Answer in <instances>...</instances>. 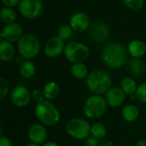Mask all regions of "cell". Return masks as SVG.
Wrapping results in <instances>:
<instances>
[{"instance_id": "6da1fadb", "label": "cell", "mask_w": 146, "mask_h": 146, "mask_svg": "<svg viewBox=\"0 0 146 146\" xmlns=\"http://www.w3.org/2000/svg\"><path fill=\"white\" fill-rule=\"evenodd\" d=\"M127 50L120 43H110L102 50L101 58L110 68H120L127 62Z\"/></svg>"}, {"instance_id": "7a4b0ae2", "label": "cell", "mask_w": 146, "mask_h": 146, "mask_svg": "<svg viewBox=\"0 0 146 146\" xmlns=\"http://www.w3.org/2000/svg\"><path fill=\"white\" fill-rule=\"evenodd\" d=\"M86 86L88 89L95 95L107 93L111 86L110 75L104 69L93 70L86 78Z\"/></svg>"}, {"instance_id": "3957f363", "label": "cell", "mask_w": 146, "mask_h": 146, "mask_svg": "<svg viewBox=\"0 0 146 146\" xmlns=\"http://www.w3.org/2000/svg\"><path fill=\"white\" fill-rule=\"evenodd\" d=\"M34 114L38 121L46 126H55L60 121L58 110L49 100L38 103L34 108Z\"/></svg>"}, {"instance_id": "277c9868", "label": "cell", "mask_w": 146, "mask_h": 146, "mask_svg": "<svg viewBox=\"0 0 146 146\" xmlns=\"http://www.w3.org/2000/svg\"><path fill=\"white\" fill-rule=\"evenodd\" d=\"M17 49L20 55L26 60L36 57L40 51V43L38 38L32 34H24L17 43Z\"/></svg>"}, {"instance_id": "5b68a950", "label": "cell", "mask_w": 146, "mask_h": 146, "mask_svg": "<svg viewBox=\"0 0 146 146\" xmlns=\"http://www.w3.org/2000/svg\"><path fill=\"white\" fill-rule=\"evenodd\" d=\"M107 102L100 95H93L88 98L83 106V110L86 117L98 119L104 115L107 109Z\"/></svg>"}, {"instance_id": "8992f818", "label": "cell", "mask_w": 146, "mask_h": 146, "mask_svg": "<svg viewBox=\"0 0 146 146\" xmlns=\"http://www.w3.org/2000/svg\"><path fill=\"white\" fill-rule=\"evenodd\" d=\"M66 59L73 63L83 62L90 56V50L87 45L80 42H69L64 50Z\"/></svg>"}, {"instance_id": "52a82bcc", "label": "cell", "mask_w": 146, "mask_h": 146, "mask_svg": "<svg viewBox=\"0 0 146 146\" xmlns=\"http://www.w3.org/2000/svg\"><path fill=\"white\" fill-rule=\"evenodd\" d=\"M89 122L80 118H74L66 124V132L75 139H86L91 133Z\"/></svg>"}, {"instance_id": "ba28073f", "label": "cell", "mask_w": 146, "mask_h": 146, "mask_svg": "<svg viewBox=\"0 0 146 146\" xmlns=\"http://www.w3.org/2000/svg\"><path fill=\"white\" fill-rule=\"evenodd\" d=\"M18 9L23 17L34 20L41 15L44 6L41 0H21Z\"/></svg>"}, {"instance_id": "9c48e42d", "label": "cell", "mask_w": 146, "mask_h": 146, "mask_svg": "<svg viewBox=\"0 0 146 146\" xmlns=\"http://www.w3.org/2000/svg\"><path fill=\"white\" fill-rule=\"evenodd\" d=\"M110 34L109 26L104 21H96L92 23L88 29L89 38L96 43H103L108 39Z\"/></svg>"}, {"instance_id": "30bf717a", "label": "cell", "mask_w": 146, "mask_h": 146, "mask_svg": "<svg viewBox=\"0 0 146 146\" xmlns=\"http://www.w3.org/2000/svg\"><path fill=\"white\" fill-rule=\"evenodd\" d=\"M23 35V28L21 25L17 22L6 24L0 33L2 40H6L10 43L18 42Z\"/></svg>"}, {"instance_id": "8fae6325", "label": "cell", "mask_w": 146, "mask_h": 146, "mask_svg": "<svg viewBox=\"0 0 146 146\" xmlns=\"http://www.w3.org/2000/svg\"><path fill=\"white\" fill-rule=\"evenodd\" d=\"M10 98L15 106L18 108H24L29 104L31 100V94L26 86H18L12 90Z\"/></svg>"}, {"instance_id": "7c38bea8", "label": "cell", "mask_w": 146, "mask_h": 146, "mask_svg": "<svg viewBox=\"0 0 146 146\" xmlns=\"http://www.w3.org/2000/svg\"><path fill=\"white\" fill-rule=\"evenodd\" d=\"M65 44L62 39L56 37H51L47 40L44 45V54L50 58H55L64 53L65 50Z\"/></svg>"}, {"instance_id": "4fadbf2b", "label": "cell", "mask_w": 146, "mask_h": 146, "mask_svg": "<svg viewBox=\"0 0 146 146\" xmlns=\"http://www.w3.org/2000/svg\"><path fill=\"white\" fill-rule=\"evenodd\" d=\"M69 25L76 33L86 32L91 26L89 16L86 13L80 11L74 13L69 19Z\"/></svg>"}, {"instance_id": "5bb4252c", "label": "cell", "mask_w": 146, "mask_h": 146, "mask_svg": "<svg viewBox=\"0 0 146 146\" xmlns=\"http://www.w3.org/2000/svg\"><path fill=\"white\" fill-rule=\"evenodd\" d=\"M28 137L32 143L39 145L44 143L47 139L46 128L41 124H33L28 129Z\"/></svg>"}, {"instance_id": "9a60e30c", "label": "cell", "mask_w": 146, "mask_h": 146, "mask_svg": "<svg viewBox=\"0 0 146 146\" xmlns=\"http://www.w3.org/2000/svg\"><path fill=\"white\" fill-rule=\"evenodd\" d=\"M105 100L110 106L119 107L125 101V92L119 87L111 88L107 92Z\"/></svg>"}, {"instance_id": "2e32d148", "label": "cell", "mask_w": 146, "mask_h": 146, "mask_svg": "<svg viewBox=\"0 0 146 146\" xmlns=\"http://www.w3.org/2000/svg\"><path fill=\"white\" fill-rule=\"evenodd\" d=\"M128 53L136 58H141L146 53V44L140 39H133L127 46Z\"/></svg>"}, {"instance_id": "e0dca14e", "label": "cell", "mask_w": 146, "mask_h": 146, "mask_svg": "<svg viewBox=\"0 0 146 146\" xmlns=\"http://www.w3.org/2000/svg\"><path fill=\"white\" fill-rule=\"evenodd\" d=\"M15 55V49L12 43L2 40L0 42V58L3 62H11Z\"/></svg>"}, {"instance_id": "ac0fdd59", "label": "cell", "mask_w": 146, "mask_h": 146, "mask_svg": "<svg viewBox=\"0 0 146 146\" xmlns=\"http://www.w3.org/2000/svg\"><path fill=\"white\" fill-rule=\"evenodd\" d=\"M128 70L134 76H140L145 71V64L141 58L133 57L128 62Z\"/></svg>"}, {"instance_id": "d6986e66", "label": "cell", "mask_w": 146, "mask_h": 146, "mask_svg": "<svg viewBox=\"0 0 146 146\" xmlns=\"http://www.w3.org/2000/svg\"><path fill=\"white\" fill-rule=\"evenodd\" d=\"M70 72L72 75L79 80L86 79L89 75L88 68L83 62H75L73 63L70 68Z\"/></svg>"}, {"instance_id": "ffe728a7", "label": "cell", "mask_w": 146, "mask_h": 146, "mask_svg": "<svg viewBox=\"0 0 146 146\" xmlns=\"http://www.w3.org/2000/svg\"><path fill=\"white\" fill-rule=\"evenodd\" d=\"M44 98L46 100H53L55 98H56L59 96L60 93V87L59 86L54 82V81H50L49 83H47L43 90Z\"/></svg>"}, {"instance_id": "44dd1931", "label": "cell", "mask_w": 146, "mask_h": 146, "mask_svg": "<svg viewBox=\"0 0 146 146\" xmlns=\"http://www.w3.org/2000/svg\"><path fill=\"white\" fill-rule=\"evenodd\" d=\"M20 74L26 79L32 78L36 72V67L34 63L30 60H26L21 62L20 68H19Z\"/></svg>"}, {"instance_id": "7402d4cb", "label": "cell", "mask_w": 146, "mask_h": 146, "mask_svg": "<svg viewBox=\"0 0 146 146\" xmlns=\"http://www.w3.org/2000/svg\"><path fill=\"white\" fill-rule=\"evenodd\" d=\"M139 110L134 105L132 104L126 105L122 110V116L127 121L129 122L135 121L139 118Z\"/></svg>"}, {"instance_id": "603a6c76", "label": "cell", "mask_w": 146, "mask_h": 146, "mask_svg": "<svg viewBox=\"0 0 146 146\" xmlns=\"http://www.w3.org/2000/svg\"><path fill=\"white\" fill-rule=\"evenodd\" d=\"M17 15L15 10L13 8L9 7H3L0 9V18L3 22L5 24H9L15 22Z\"/></svg>"}, {"instance_id": "cb8c5ba5", "label": "cell", "mask_w": 146, "mask_h": 146, "mask_svg": "<svg viewBox=\"0 0 146 146\" xmlns=\"http://www.w3.org/2000/svg\"><path fill=\"white\" fill-rule=\"evenodd\" d=\"M121 88L127 95H133L137 91V84L136 81L130 77H126L121 81Z\"/></svg>"}, {"instance_id": "d4e9b609", "label": "cell", "mask_w": 146, "mask_h": 146, "mask_svg": "<svg viewBox=\"0 0 146 146\" xmlns=\"http://www.w3.org/2000/svg\"><path fill=\"white\" fill-rule=\"evenodd\" d=\"M107 130L104 124L102 123H95L91 127V134L94 138L100 139H103L106 135Z\"/></svg>"}, {"instance_id": "484cf974", "label": "cell", "mask_w": 146, "mask_h": 146, "mask_svg": "<svg viewBox=\"0 0 146 146\" xmlns=\"http://www.w3.org/2000/svg\"><path fill=\"white\" fill-rule=\"evenodd\" d=\"M73 32L74 30L69 24H63L60 26L57 30V37L64 41V40L69 39L72 37Z\"/></svg>"}, {"instance_id": "4316f807", "label": "cell", "mask_w": 146, "mask_h": 146, "mask_svg": "<svg viewBox=\"0 0 146 146\" xmlns=\"http://www.w3.org/2000/svg\"><path fill=\"white\" fill-rule=\"evenodd\" d=\"M123 3L127 6V8L131 10L136 11L142 9L145 3V0H123Z\"/></svg>"}, {"instance_id": "83f0119b", "label": "cell", "mask_w": 146, "mask_h": 146, "mask_svg": "<svg viewBox=\"0 0 146 146\" xmlns=\"http://www.w3.org/2000/svg\"><path fill=\"white\" fill-rule=\"evenodd\" d=\"M137 99L142 103H146V83L139 85L135 93Z\"/></svg>"}, {"instance_id": "f1b7e54d", "label": "cell", "mask_w": 146, "mask_h": 146, "mask_svg": "<svg viewBox=\"0 0 146 146\" xmlns=\"http://www.w3.org/2000/svg\"><path fill=\"white\" fill-rule=\"evenodd\" d=\"M9 92V83L5 78H0V99L3 100L5 98Z\"/></svg>"}, {"instance_id": "f546056e", "label": "cell", "mask_w": 146, "mask_h": 146, "mask_svg": "<svg viewBox=\"0 0 146 146\" xmlns=\"http://www.w3.org/2000/svg\"><path fill=\"white\" fill-rule=\"evenodd\" d=\"M32 98H33L35 102H37V104H38V103H40V102L44 101V98H44V95L43 91L35 90V91H33V93H32Z\"/></svg>"}, {"instance_id": "4dcf8cb0", "label": "cell", "mask_w": 146, "mask_h": 146, "mask_svg": "<svg viewBox=\"0 0 146 146\" xmlns=\"http://www.w3.org/2000/svg\"><path fill=\"white\" fill-rule=\"evenodd\" d=\"M4 7H9V8H14L15 6H18L21 0H1Z\"/></svg>"}, {"instance_id": "1f68e13d", "label": "cell", "mask_w": 146, "mask_h": 146, "mask_svg": "<svg viewBox=\"0 0 146 146\" xmlns=\"http://www.w3.org/2000/svg\"><path fill=\"white\" fill-rule=\"evenodd\" d=\"M99 142H98V139L94 138L93 136L92 137H88L86 140V143H85V145L86 146H99Z\"/></svg>"}, {"instance_id": "d6a6232c", "label": "cell", "mask_w": 146, "mask_h": 146, "mask_svg": "<svg viewBox=\"0 0 146 146\" xmlns=\"http://www.w3.org/2000/svg\"><path fill=\"white\" fill-rule=\"evenodd\" d=\"M0 146H13V145L9 138L2 135L0 137Z\"/></svg>"}, {"instance_id": "836d02e7", "label": "cell", "mask_w": 146, "mask_h": 146, "mask_svg": "<svg viewBox=\"0 0 146 146\" xmlns=\"http://www.w3.org/2000/svg\"><path fill=\"white\" fill-rule=\"evenodd\" d=\"M99 146H114V145H113L112 142L105 140V141H103L102 143H100V144H99Z\"/></svg>"}, {"instance_id": "e575fe53", "label": "cell", "mask_w": 146, "mask_h": 146, "mask_svg": "<svg viewBox=\"0 0 146 146\" xmlns=\"http://www.w3.org/2000/svg\"><path fill=\"white\" fill-rule=\"evenodd\" d=\"M135 146H146V141L145 140H139L137 142L136 145Z\"/></svg>"}, {"instance_id": "d590c367", "label": "cell", "mask_w": 146, "mask_h": 146, "mask_svg": "<svg viewBox=\"0 0 146 146\" xmlns=\"http://www.w3.org/2000/svg\"><path fill=\"white\" fill-rule=\"evenodd\" d=\"M44 146H59L56 143H55V142H48V143H46L45 145H44Z\"/></svg>"}, {"instance_id": "8d00e7d4", "label": "cell", "mask_w": 146, "mask_h": 146, "mask_svg": "<svg viewBox=\"0 0 146 146\" xmlns=\"http://www.w3.org/2000/svg\"><path fill=\"white\" fill-rule=\"evenodd\" d=\"M26 146H38V145H36V144L32 143V144H28V145H27Z\"/></svg>"}]
</instances>
